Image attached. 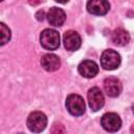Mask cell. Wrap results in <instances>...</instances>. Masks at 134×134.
Instances as JSON below:
<instances>
[{"label": "cell", "instance_id": "obj_15", "mask_svg": "<svg viewBox=\"0 0 134 134\" xmlns=\"http://www.w3.org/2000/svg\"><path fill=\"white\" fill-rule=\"evenodd\" d=\"M65 128L62 124H54L50 130L51 133H54V134H60V133H65Z\"/></svg>", "mask_w": 134, "mask_h": 134}, {"label": "cell", "instance_id": "obj_10", "mask_svg": "<svg viewBox=\"0 0 134 134\" xmlns=\"http://www.w3.org/2000/svg\"><path fill=\"white\" fill-rule=\"evenodd\" d=\"M104 89H105V92L107 93L108 96L116 97L121 92L120 81L118 79H116V77H113V76L107 77L104 81Z\"/></svg>", "mask_w": 134, "mask_h": 134}, {"label": "cell", "instance_id": "obj_14", "mask_svg": "<svg viewBox=\"0 0 134 134\" xmlns=\"http://www.w3.org/2000/svg\"><path fill=\"white\" fill-rule=\"evenodd\" d=\"M0 28H1V42H0V44L4 45L10 39V30L4 23H0Z\"/></svg>", "mask_w": 134, "mask_h": 134}, {"label": "cell", "instance_id": "obj_6", "mask_svg": "<svg viewBox=\"0 0 134 134\" xmlns=\"http://www.w3.org/2000/svg\"><path fill=\"white\" fill-rule=\"evenodd\" d=\"M88 104L92 111H98L105 104L104 94L97 87H92L87 93Z\"/></svg>", "mask_w": 134, "mask_h": 134}, {"label": "cell", "instance_id": "obj_2", "mask_svg": "<svg viewBox=\"0 0 134 134\" xmlns=\"http://www.w3.org/2000/svg\"><path fill=\"white\" fill-rule=\"evenodd\" d=\"M66 108L70 114L74 116H80L85 112V102L84 98L79 94H70L66 98Z\"/></svg>", "mask_w": 134, "mask_h": 134}, {"label": "cell", "instance_id": "obj_12", "mask_svg": "<svg viewBox=\"0 0 134 134\" xmlns=\"http://www.w3.org/2000/svg\"><path fill=\"white\" fill-rule=\"evenodd\" d=\"M41 65L46 71H55L60 68L61 61L58 55L53 53H46L41 59Z\"/></svg>", "mask_w": 134, "mask_h": 134}, {"label": "cell", "instance_id": "obj_18", "mask_svg": "<svg viewBox=\"0 0 134 134\" xmlns=\"http://www.w3.org/2000/svg\"><path fill=\"white\" fill-rule=\"evenodd\" d=\"M55 2H58V3H62V4H65V3H67L69 0H54Z\"/></svg>", "mask_w": 134, "mask_h": 134}, {"label": "cell", "instance_id": "obj_8", "mask_svg": "<svg viewBox=\"0 0 134 134\" xmlns=\"http://www.w3.org/2000/svg\"><path fill=\"white\" fill-rule=\"evenodd\" d=\"M110 4L107 0H88L87 10L95 16H104L109 12Z\"/></svg>", "mask_w": 134, "mask_h": 134}, {"label": "cell", "instance_id": "obj_1", "mask_svg": "<svg viewBox=\"0 0 134 134\" xmlns=\"http://www.w3.org/2000/svg\"><path fill=\"white\" fill-rule=\"evenodd\" d=\"M40 42L45 49L54 50L60 46V35L54 29L46 28L41 32Z\"/></svg>", "mask_w": 134, "mask_h": 134}, {"label": "cell", "instance_id": "obj_13", "mask_svg": "<svg viewBox=\"0 0 134 134\" xmlns=\"http://www.w3.org/2000/svg\"><path fill=\"white\" fill-rule=\"evenodd\" d=\"M112 41L117 46H125L130 41V35L126 29L118 27L112 32Z\"/></svg>", "mask_w": 134, "mask_h": 134}, {"label": "cell", "instance_id": "obj_4", "mask_svg": "<svg viewBox=\"0 0 134 134\" xmlns=\"http://www.w3.org/2000/svg\"><path fill=\"white\" fill-rule=\"evenodd\" d=\"M100 65L106 70L116 69L120 65V55L113 49H107L100 55Z\"/></svg>", "mask_w": 134, "mask_h": 134}, {"label": "cell", "instance_id": "obj_16", "mask_svg": "<svg viewBox=\"0 0 134 134\" xmlns=\"http://www.w3.org/2000/svg\"><path fill=\"white\" fill-rule=\"evenodd\" d=\"M36 17H37V19H38L39 21H43L44 18H45V14H44L43 10H39V12L36 14Z\"/></svg>", "mask_w": 134, "mask_h": 134}, {"label": "cell", "instance_id": "obj_3", "mask_svg": "<svg viewBox=\"0 0 134 134\" xmlns=\"http://www.w3.org/2000/svg\"><path fill=\"white\" fill-rule=\"evenodd\" d=\"M47 126V117L40 111L31 112L27 117V127L31 132H41Z\"/></svg>", "mask_w": 134, "mask_h": 134}, {"label": "cell", "instance_id": "obj_19", "mask_svg": "<svg viewBox=\"0 0 134 134\" xmlns=\"http://www.w3.org/2000/svg\"><path fill=\"white\" fill-rule=\"evenodd\" d=\"M131 132L132 133H134V124L132 125V127H131Z\"/></svg>", "mask_w": 134, "mask_h": 134}, {"label": "cell", "instance_id": "obj_9", "mask_svg": "<svg viewBox=\"0 0 134 134\" xmlns=\"http://www.w3.org/2000/svg\"><path fill=\"white\" fill-rule=\"evenodd\" d=\"M47 21L50 25L52 26H61L65 20H66V15H65V12L62 9V8H59V7H51L49 8V10L47 12Z\"/></svg>", "mask_w": 134, "mask_h": 134}, {"label": "cell", "instance_id": "obj_5", "mask_svg": "<svg viewBox=\"0 0 134 134\" xmlns=\"http://www.w3.org/2000/svg\"><path fill=\"white\" fill-rule=\"evenodd\" d=\"M100 125L108 132H116L121 127V119L116 113L109 112L102 116Z\"/></svg>", "mask_w": 134, "mask_h": 134}, {"label": "cell", "instance_id": "obj_17", "mask_svg": "<svg viewBox=\"0 0 134 134\" xmlns=\"http://www.w3.org/2000/svg\"><path fill=\"white\" fill-rule=\"evenodd\" d=\"M27 1H28V3L30 5H38L41 2H43V0H27Z\"/></svg>", "mask_w": 134, "mask_h": 134}, {"label": "cell", "instance_id": "obj_20", "mask_svg": "<svg viewBox=\"0 0 134 134\" xmlns=\"http://www.w3.org/2000/svg\"><path fill=\"white\" fill-rule=\"evenodd\" d=\"M132 110H133V113H134V104L132 105Z\"/></svg>", "mask_w": 134, "mask_h": 134}, {"label": "cell", "instance_id": "obj_11", "mask_svg": "<svg viewBox=\"0 0 134 134\" xmlns=\"http://www.w3.org/2000/svg\"><path fill=\"white\" fill-rule=\"evenodd\" d=\"M77 69H79L80 74L87 79H91V77L95 76L98 72V67H97L96 63L93 61H90V60H85V61L81 62Z\"/></svg>", "mask_w": 134, "mask_h": 134}, {"label": "cell", "instance_id": "obj_7", "mask_svg": "<svg viewBox=\"0 0 134 134\" xmlns=\"http://www.w3.org/2000/svg\"><path fill=\"white\" fill-rule=\"evenodd\" d=\"M64 46L69 51H75L81 47L82 40L80 35L74 30H67L63 36Z\"/></svg>", "mask_w": 134, "mask_h": 134}]
</instances>
